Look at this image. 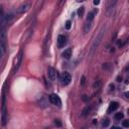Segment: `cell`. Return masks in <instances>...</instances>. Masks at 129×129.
Here are the masks:
<instances>
[{
  "label": "cell",
  "instance_id": "cell-1",
  "mask_svg": "<svg viewBox=\"0 0 129 129\" xmlns=\"http://www.w3.org/2000/svg\"><path fill=\"white\" fill-rule=\"evenodd\" d=\"M104 33H105V28L103 27V28L100 30V32L98 33L97 37L95 38V40H94V42H93V44H92V46H91V50H90V55H91V56L95 53V50H96V49L98 48V46L100 45V43H101V41H102V39H103V36H104Z\"/></svg>",
  "mask_w": 129,
  "mask_h": 129
},
{
  "label": "cell",
  "instance_id": "cell-2",
  "mask_svg": "<svg viewBox=\"0 0 129 129\" xmlns=\"http://www.w3.org/2000/svg\"><path fill=\"white\" fill-rule=\"evenodd\" d=\"M22 59H23V51L22 49L19 50L18 55L14 58L13 60V66H12V74H15L16 71L19 69L20 65H21V62H22Z\"/></svg>",
  "mask_w": 129,
  "mask_h": 129
},
{
  "label": "cell",
  "instance_id": "cell-3",
  "mask_svg": "<svg viewBox=\"0 0 129 129\" xmlns=\"http://www.w3.org/2000/svg\"><path fill=\"white\" fill-rule=\"evenodd\" d=\"M31 5H32L31 0H26V1H24L23 3H21V4L18 6L16 12H17L18 14H23V13H25V12H27V11L31 8Z\"/></svg>",
  "mask_w": 129,
  "mask_h": 129
},
{
  "label": "cell",
  "instance_id": "cell-4",
  "mask_svg": "<svg viewBox=\"0 0 129 129\" xmlns=\"http://www.w3.org/2000/svg\"><path fill=\"white\" fill-rule=\"evenodd\" d=\"M48 100L51 104L55 105V106H58V107L62 106V100L57 94H50L49 97H48Z\"/></svg>",
  "mask_w": 129,
  "mask_h": 129
},
{
  "label": "cell",
  "instance_id": "cell-5",
  "mask_svg": "<svg viewBox=\"0 0 129 129\" xmlns=\"http://www.w3.org/2000/svg\"><path fill=\"white\" fill-rule=\"evenodd\" d=\"M72 81V77L68 72H64L61 76V83L63 86H68Z\"/></svg>",
  "mask_w": 129,
  "mask_h": 129
},
{
  "label": "cell",
  "instance_id": "cell-6",
  "mask_svg": "<svg viewBox=\"0 0 129 129\" xmlns=\"http://www.w3.org/2000/svg\"><path fill=\"white\" fill-rule=\"evenodd\" d=\"M47 77H48V79L50 81L55 82L58 79V72H57V70L55 68H53V67H49L47 69Z\"/></svg>",
  "mask_w": 129,
  "mask_h": 129
},
{
  "label": "cell",
  "instance_id": "cell-7",
  "mask_svg": "<svg viewBox=\"0 0 129 129\" xmlns=\"http://www.w3.org/2000/svg\"><path fill=\"white\" fill-rule=\"evenodd\" d=\"M5 13H4V10H3V7L0 6V28H6V25H7V22H6V19H5Z\"/></svg>",
  "mask_w": 129,
  "mask_h": 129
},
{
  "label": "cell",
  "instance_id": "cell-8",
  "mask_svg": "<svg viewBox=\"0 0 129 129\" xmlns=\"http://www.w3.org/2000/svg\"><path fill=\"white\" fill-rule=\"evenodd\" d=\"M57 44H58V47L59 48H62L64 47L66 44H67V37L65 35H59L58 37V40H57Z\"/></svg>",
  "mask_w": 129,
  "mask_h": 129
},
{
  "label": "cell",
  "instance_id": "cell-9",
  "mask_svg": "<svg viewBox=\"0 0 129 129\" xmlns=\"http://www.w3.org/2000/svg\"><path fill=\"white\" fill-rule=\"evenodd\" d=\"M118 108H119V104H118L117 102H111L110 105H109V108H108V113L114 112V111H116Z\"/></svg>",
  "mask_w": 129,
  "mask_h": 129
},
{
  "label": "cell",
  "instance_id": "cell-10",
  "mask_svg": "<svg viewBox=\"0 0 129 129\" xmlns=\"http://www.w3.org/2000/svg\"><path fill=\"white\" fill-rule=\"evenodd\" d=\"M62 57H63L64 59L69 60V59L72 57V48H67V49H65V51H63V54H62Z\"/></svg>",
  "mask_w": 129,
  "mask_h": 129
},
{
  "label": "cell",
  "instance_id": "cell-11",
  "mask_svg": "<svg viewBox=\"0 0 129 129\" xmlns=\"http://www.w3.org/2000/svg\"><path fill=\"white\" fill-rule=\"evenodd\" d=\"M92 21H87L86 20V22H85V25H84V32L85 33H88L89 31H90V29H91V27H92Z\"/></svg>",
  "mask_w": 129,
  "mask_h": 129
},
{
  "label": "cell",
  "instance_id": "cell-12",
  "mask_svg": "<svg viewBox=\"0 0 129 129\" xmlns=\"http://www.w3.org/2000/svg\"><path fill=\"white\" fill-rule=\"evenodd\" d=\"M123 117H124V114H123L122 112H117V113H115V115H114V119L117 120V121H120L121 119H123Z\"/></svg>",
  "mask_w": 129,
  "mask_h": 129
},
{
  "label": "cell",
  "instance_id": "cell-13",
  "mask_svg": "<svg viewBox=\"0 0 129 129\" xmlns=\"http://www.w3.org/2000/svg\"><path fill=\"white\" fill-rule=\"evenodd\" d=\"M94 17H95V13L94 12H89L88 13V16H87V21H92L93 22V20H94Z\"/></svg>",
  "mask_w": 129,
  "mask_h": 129
},
{
  "label": "cell",
  "instance_id": "cell-14",
  "mask_svg": "<svg viewBox=\"0 0 129 129\" xmlns=\"http://www.w3.org/2000/svg\"><path fill=\"white\" fill-rule=\"evenodd\" d=\"M109 123H110V121L108 119H103L102 122H101V125H102V127H108Z\"/></svg>",
  "mask_w": 129,
  "mask_h": 129
},
{
  "label": "cell",
  "instance_id": "cell-15",
  "mask_svg": "<svg viewBox=\"0 0 129 129\" xmlns=\"http://www.w3.org/2000/svg\"><path fill=\"white\" fill-rule=\"evenodd\" d=\"M84 12H85V7H80L79 9H78V11H77V13H78V15L79 16H83L84 15Z\"/></svg>",
  "mask_w": 129,
  "mask_h": 129
},
{
  "label": "cell",
  "instance_id": "cell-16",
  "mask_svg": "<svg viewBox=\"0 0 129 129\" xmlns=\"http://www.w3.org/2000/svg\"><path fill=\"white\" fill-rule=\"evenodd\" d=\"M90 111H91V108H89V107H86V108L83 110V112H82L83 114H82V115L85 117V116H87V115L90 113Z\"/></svg>",
  "mask_w": 129,
  "mask_h": 129
},
{
  "label": "cell",
  "instance_id": "cell-17",
  "mask_svg": "<svg viewBox=\"0 0 129 129\" xmlns=\"http://www.w3.org/2000/svg\"><path fill=\"white\" fill-rule=\"evenodd\" d=\"M4 47L1 45V43H0V60L2 59V57H3V54H4Z\"/></svg>",
  "mask_w": 129,
  "mask_h": 129
},
{
  "label": "cell",
  "instance_id": "cell-18",
  "mask_svg": "<svg viewBox=\"0 0 129 129\" xmlns=\"http://www.w3.org/2000/svg\"><path fill=\"white\" fill-rule=\"evenodd\" d=\"M71 26H72V22H71V20H68L67 22H66V29H70L71 28Z\"/></svg>",
  "mask_w": 129,
  "mask_h": 129
},
{
  "label": "cell",
  "instance_id": "cell-19",
  "mask_svg": "<svg viewBox=\"0 0 129 129\" xmlns=\"http://www.w3.org/2000/svg\"><path fill=\"white\" fill-rule=\"evenodd\" d=\"M122 126H123L124 128H128V127H129V121H128V120H124L123 123H122Z\"/></svg>",
  "mask_w": 129,
  "mask_h": 129
},
{
  "label": "cell",
  "instance_id": "cell-20",
  "mask_svg": "<svg viewBox=\"0 0 129 129\" xmlns=\"http://www.w3.org/2000/svg\"><path fill=\"white\" fill-rule=\"evenodd\" d=\"M109 67H110V64H108V63H106V64H103V69H104V70H107Z\"/></svg>",
  "mask_w": 129,
  "mask_h": 129
},
{
  "label": "cell",
  "instance_id": "cell-21",
  "mask_svg": "<svg viewBox=\"0 0 129 129\" xmlns=\"http://www.w3.org/2000/svg\"><path fill=\"white\" fill-rule=\"evenodd\" d=\"M55 123H56V125H57V126L62 127V123H61V121H60V120H55Z\"/></svg>",
  "mask_w": 129,
  "mask_h": 129
},
{
  "label": "cell",
  "instance_id": "cell-22",
  "mask_svg": "<svg viewBox=\"0 0 129 129\" xmlns=\"http://www.w3.org/2000/svg\"><path fill=\"white\" fill-rule=\"evenodd\" d=\"M100 86H101V82H100V81H98V84H97V83H95L94 88H96V87H97V89H99V88H100Z\"/></svg>",
  "mask_w": 129,
  "mask_h": 129
},
{
  "label": "cell",
  "instance_id": "cell-23",
  "mask_svg": "<svg viewBox=\"0 0 129 129\" xmlns=\"http://www.w3.org/2000/svg\"><path fill=\"white\" fill-rule=\"evenodd\" d=\"M93 3H94V5H98L100 3V0H94Z\"/></svg>",
  "mask_w": 129,
  "mask_h": 129
},
{
  "label": "cell",
  "instance_id": "cell-24",
  "mask_svg": "<svg viewBox=\"0 0 129 129\" xmlns=\"http://www.w3.org/2000/svg\"><path fill=\"white\" fill-rule=\"evenodd\" d=\"M84 84H85V77L83 76L82 77V85H84Z\"/></svg>",
  "mask_w": 129,
  "mask_h": 129
},
{
  "label": "cell",
  "instance_id": "cell-25",
  "mask_svg": "<svg viewBox=\"0 0 129 129\" xmlns=\"http://www.w3.org/2000/svg\"><path fill=\"white\" fill-rule=\"evenodd\" d=\"M83 100H84V101H87V100H88V98H86V96L84 95V96H83Z\"/></svg>",
  "mask_w": 129,
  "mask_h": 129
},
{
  "label": "cell",
  "instance_id": "cell-26",
  "mask_svg": "<svg viewBox=\"0 0 129 129\" xmlns=\"http://www.w3.org/2000/svg\"><path fill=\"white\" fill-rule=\"evenodd\" d=\"M78 2H83V1H85V0H77Z\"/></svg>",
  "mask_w": 129,
  "mask_h": 129
}]
</instances>
